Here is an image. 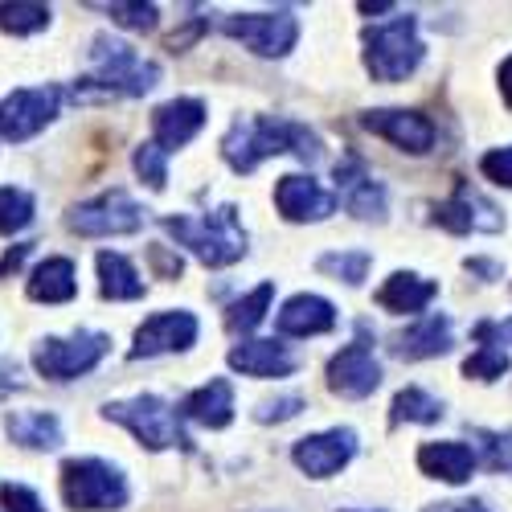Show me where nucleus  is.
Here are the masks:
<instances>
[{"mask_svg":"<svg viewBox=\"0 0 512 512\" xmlns=\"http://www.w3.org/2000/svg\"><path fill=\"white\" fill-rule=\"evenodd\" d=\"M300 156L304 164L320 160L324 148H320V136L308 132L304 123H295V119H267V115H246L238 119L226 140H222V156L226 164L234 168V173H254L263 160L271 156Z\"/></svg>","mask_w":512,"mask_h":512,"instance_id":"f257e3e1","label":"nucleus"},{"mask_svg":"<svg viewBox=\"0 0 512 512\" xmlns=\"http://www.w3.org/2000/svg\"><path fill=\"white\" fill-rule=\"evenodd\" d=\"M160 226L173 234L181 246H189L205 267H230L246 254V230L238 226V209L234 205L201 213V218H193V213H177V218L173 213H164Z\"/></svg>","mask_w":512,"mask_h":512,"instance_id":"f03ea898","label":"nucleus"},{"mask_svg":"<svg viewBox=\"0 0 512 512\" xmlns=\"http://www.w3.org/2000/svg\"><path fill=\"white\" fill-rule=\"evenodd\" d=\"M91 66H95V74L87 82H95L103 95L140 99V95H148L160 82V66L156 62L140 58L132 46H127V41L107 37V33H99L91 41Z\"/></svg>","mask_w":512,"mask_h":512,"instance_id":"7ed1b4c3","label":"nucleus"},{"mask_svg":"<svg viewBox=\"0 0 512 512\" xmlns=\"http://www.w3.org/2000/svg\"><path fill=\"white\" fill-rule=\"evenodd\" d=\"M418 62H422V41H418V21L410 13L365 29V70L377 82H402L418 70Z\"/></svg>","mask_w":512,"mask_h":512,"instance_id":"20e7f679","label":"nucleus"},{"mask_svg":"<svg viewBox=\"0 0 512 512\" xmlns=\"http://www.w3.org/2000/svg\"><path fill=\"white\" fill-rule=\"evenodd\" d=\"M103 414L111 422L127 426V431H132L148 451H168V447L189 451L193 447V439L185 435V426H181V414L156 394H140V398H127V402H107Z\"/></svg>","mask_w":512,"mask_h":512,"instance_id":"39448f33","label":"nucleus"},{"mask_svg":"<svg viewBox=\"0 0 512 512\" xmlns=\"http://www.w3.org/2000/svg\"><path fill=\"white\" fill-rule=\"evenodd\" d=\"M62 500L74 512H111L127 504V480L107 459H66L62 463Z\"/></svg>","mask_w":512,"mask_h":512,"instance_id":"423d86ee","label":"nucleus"},{"mask_svg":"<svg viewBox=\"0 0 512 512\" xmlns=\"http://www.w3.org/2000/svg\"><path fill=\"white\" fill-rule=\"evenodd\" d=\"M111 353V336L107 332H74V336H46L33 349V365L41 377L50 381H74L82 373H91L103 357Z\"/></svg>","mask_w":512,"mask_h":512,"instance_id":"0eeeda50","label":"nucleus"},{"mask_svg":"<svg viewBox=\"0 0 512 512\" xmlns=\"http://www.w3.org/2000/svg\"><path fill=\"white\" fill-rule=\"evenodd\" d=\"M66 226L82 238H115V234H136L144 226V209L127 197L123 189H111L95 201H82L70 209Z\"/></svg>","mask_w":512,"mask_h":512,"instance_id":"6e6552de","label":"nucleus"},{"mask_svg":"<svg viewBox=\"0 0 512 512\" xmlns=\"http://www.w3.org/2000/svg\"><path fill=\"white\" fill-rule=\"evenodd\" d=\"M222 33L242 41V46L259 58H283L295 46V37H300V21H295L287 9H279V13H230L222 21Z\"/></svg>","mask_w":512,"mask_h":512,"instance_id":"1a4fd4ad","label":"nucleus"},{"mask_svg":"<svg viewBox=\"0 0 512 512\" xmlns=\"http://www.w3.org/2000/svg\"><path fill=\"white\" fill-rule=\"evenodd\" d=\"M62 107V91L58 87H25L0 99V140L9 144H25L33 140L41 127L54 123Z\"/></svg>","mask_w":512,"mask_h":512,"instance_id":"9d476101","label":"nucleus"},{"mask_svg":"<svg viewBox=\"0 0 512 512\" xmlns=\"http://www.w3.org/2000/svg\"><path fill=\"white\" fill-rule=\"evenodd\" d=\"M435 222L451 234H500L504 230V213L467 181L455 185L447 201L435 205Z\"/></svg>","mask_w":512,"mask_h":512,"instance_id":"9b49d317","label":"nucleus"},{"mask_svg":"<svg viewBox=\"0 0 512 512\" xmlns=\"http://www.w3.org/2000/svg\"><path fill=\"white\" fill-rule=\"evenodd\" d=\"M361 127L381 140H390L394 148L410 152V156H422L435 148V123L426 119L422 111H406V107H377V111H365L361 115Z\"/></svg>","mask_w":512,"mask_h":512,"instance_id":"f8f14e48","label":"nucleus"},{"mask_svg":"<svg viewBox=\"0 0 512 512\" xmlns=\"http://www.w3.org/2000/svg\"><path fill=\"white\" fill-rule=\"evenodd\" d=\"M353 455H357V435L349 431V426H332V431L308 435V439H300V443L291 447L295 467H300L304 476H312V480L336 476Z\"/></svg>","mask_w":512,"mask_h":512,"instance_id":"ddd939ff","label":"nucleus"},{"mask_svg":"<svg viewBox=\"0 0 512 512\" xmlns=\"http://www.w3.org/2000/svg\"><path fill=\"white\" fill-rule=\"evenodd\" d=\"M336 197L361 222H381L386 218V205H390L386 201V185H381L365 168V160H357V156L336 164Z\"/></svg>","mask_w":512,"mask_h":512,"instance_id":"4468645a","label":"nucleus"},{"mask_svg":"<svg viewBox=\"0 0 512 512\" xmlns=\"http://www.w3.org/2000/svg\"><path fill=\"white\" fill-rule=\"evenodd\" d=\"M381 386V365L365 340L345 345L328 361V390L340 398H369Z\"/></svg>","mask_w":512,"mask_h":512,"instance_id":"2eb2a0df","label":"nucleus"},{"mask_svg":"<svg viewBox=\"0 0 512 512\" xmlns=\"http://www.w3.org/2000/svg\"><path fill=\"white\" fill-rule=\"evenodd\" d=\"M197 340V316L193 312H156L136 328L132 361L160 357V353H181Z\"/></svg>","mask_w":512,"mask_h":512,"instance_id":"dca6fc26","label":"nucleus"},{"mask_svg":"<svg viewBox=\"0 0 512 512\" xmlns=\"http://www.w3.org/2000/svg\"><path fill=\"white\" fill-rule=\"evenodd\" d=\"M275 205L287 222H324L336 209V197L328 189H320V181H312V177L287 173L275 185Z\"/></svg>","mask_w":512,"mask_h":512,"instance_id":"f3484780","label":"nucleus"},{"mask_svg":"<svg viewBox=\"0 0 512 512\" xmlns=\"http://www.w3.org/2000/svg\"><path fill=\"white\" fill-rule=\"evenodd\" d=\"M205 123V103L201 99H173L152 111V144L160 152H173V148H185Z\"/></svg>","mask_w":512,"mask_h":512,"instance_id":"a211bd4d","label":"nucleus"},{"mask_svg":"<svg viewBox=\"0 0 512 512\" xmlns=\"http://www.w3.org/2000/svg\"><path fill=\"white\" fill-rule=\"evenodd\" d=\"M275 328L283 336H320L336 328V308L324 300V295H291L283 304V312L275 316Z\"/></svg>","mask_w":512,"mask_h":512,"instance_id":"6ab92c4d","label":"nucleus"},{"mask_svg":"<svg viewBox=\"0 0 512 512\" xmlns=\"http://www.w3.org/2000/svg\"><path fill=\"white\" fill-rule=\"evenodd\" d=\"M418 467H422V476H431V480H443V484H467L476 472V451L467 447V443H426L418 451Z\"/></svg>","mask_w":512,"mask_h":512,"instance_id":"aec40b11","label":"nucleus"},{"mask_svg":"<svg viewBox=\"0 0 512 512\" xmlns=\"http://www.w3.org/2000/svg\"><path fill=\"white\" fill-rule=\"evenodd\" d=\"M181 414L189 422H201L209 431H222V426L234 422V386L226 377H213L205 381L201 390H193L185 402H181Z\"/></svg>","mask_w":512,"mask_h":512,"instance_id":"412c9836","label":"nucleus"},{"mask_svg":"<svg viewBox=\"0 0 512 512\" xmlns=\"http://www.w3.org/2000/svg\"><path fill=\"white\" fill-rule=\"evenodd\" d=\"M439 295V283L435 279H422L414 271H394L386 283L377 287V304L386 312H398V316H414L422 312Z\"/></svg>","mask_w":512,"mask_h":512,"instance_id":"4be33fe9","label":"nucleus"},{"mask_svg":"<svg viewBox=\"0 0 512 512\" xmlns=\"http://www.w3.org/2000/svg\"><path fill=\"white\" fill-rule=\"evenodd\" d=\"M451 349V320L447 316H426L414 328L394 336V353L406 361H426V357H443Z\"/></svg>","mask_w":512,"mask_h":512,"instance_id":"5701e85b","label":"nucleus"},{"mask_svg":"<svg viewBox=\"0 0 512 512\" xmlns=\"http://www.w3.org/2000/svg\"><path fill=\"white\" fill-rule=\"evenodd\" d=\"M5 431L17 447H29V451L62 447V422L50 410H13V414H5Z\"/></svg>","mask_w":512,"mask_h":512,"instance_id":"b1692460","label":"nucleus"},{"mask_svg":"<svg viewBox=\"0 0 512 512\" xmlns=\"http://www.w3.org/2000/svg\"><path fill=\"white\" fill-rule=\"evenodd\" d=\"M230 369H238L246 377H287L295 369V361L275 340H242V345L230 349Z\"/></svg>","mask_w":512,"mask_h":512,"instance_id":"393cba45","label":"nucleus"},{"mask_svg":"<svg viewBox=\"0 0 512 512\" xmlns=\"http://www.w3.org/2000/svg\"><path fill=\"white\" fill-rule=\"evenodd\" d=\"M74 295H78V279H74V263L70 259H46L41 267H33L29 300H37V304H70Z\"/></svg>","mask_w":512,"mask_h":512,"instance_id":"a878e982","label":"nucleus"},{"mask_svg":"<svg viewBox=\"0 0 512 512\" xmlns=\"http://www.w3.org/2000/svg\"><path fill=\"white\" fill-rule=\"evenodd\" d=\"M95 267H99V291H103V300H140V295H144L140 271L127 263L123 254L103 250L99 259H95Z\"/></svg>","mask_w":512,"mask_h":512,"instance_id":"bb28decb","label":"nucleus"},{"mask_svg":"<svg viewBox=\"0 0 512 512\" xmlns=\"http://www.w3.org/2000/svg\"><path fill=\"white\" fill-rule=\"evenodd\" d=\"M271 300H275V283H263V287H254L246 300H238V304H230V312H226V328L238 336V332H254L263 320H267V308H271Z\"/></svg>","mask_w":512,"mask_h":512,"instance_id":"cd10ccee","label":"nucleus"},{"mask_svg":"<svg viewBox=\"0 0 512 512\" xmlns=\"http://www.w3.org/2000/svg\"><path fill=\"white\" fill-rule=\"evenodd\" d=\"M443 418V402L431 398L426 390L410 386V390H398L394 398V410H390V422H439Z\"/></svg>","mask_w":512,"mask_h":512,"instance_id":"c85d7f7f","label":"nucleus"},{"mask_svg":"<svg viewBox=\"0 0 512 512\" xmlns=\"http://www.w3.org/2000/svg\"><path fill=\"white\" fill-rule=\"evenodd\" d=\"M50 5H29V0H17V5H0V29L13 33V37H25V33H37L50 25Z\"/></svg>","mask_w":512,"mask_h":512,"instance_id":"c756f323","label":"nucleus"},{"mask_svg":"<svg viewBox=\"0 0 512 512\" xmlns=\"http://www.w3.org/2000/svg\"><path fill=\"white\" fill-rule=\"evenodd\" d=\"M369 250H336V254H324V259H316V267L332 279H345L349 287H357L365 275H369Z\"/></svg>","mask_w":512,"mask_h":512,"instance_id":"7c9ffc66","label":"nucleus"},{"mask_svg":"<svg viewBox=\"0 0 512 512\" xmlns=\"http://www.w3.org/2000/svg\"><path fill=\"white\" fill-rule=\"evenodd\" d=\"M33 222V197L25 189H0V234H17Z\"/></svg>","mask_w":512,"mask_h":512,"instance_id":"2f4dec72","label":"nucleus"},{"mask_svg":"<svg viewBox=\"0 0 512 512\" xmlns=\"http://www.w3.org/2000/svg\"><path fill=\"white\" fill-rule=\"evenodd\" d=\"M463 373L476 377V381H496V377L508 373V353L488 340V345H480V353H472V357L463 361Z\"/></svg>","mask_w":512,"mask_h":512,"instance_id":"473e14b6","label":"nucleus"},{"mask_svg":"<svg viewBox=\"0 0 512 512\" xmlns=\"http://www.w3.org/2000/svg\"><path fill=\"white\" fill-rule=\"evenodd\" d=\"M484 447V467L492 472H512V431H476Z\"/></svg>","mask_w":512,"mask_h":512,"instance_id":"72a5a7b5","label":"nucleus"},{"mask_svg":"<svg viewBox=\"0 0 512 512\" xmlns=\"http://www.w3.org/2000/svg\"><path fill=\"white\" fill-rule=\"evenodd\" d=\"M132 164H136V173L148 181V189H164V181H168V164H164V152H160L156 144H140L136 156H132Z\"/></svg>","mask_w":512,"mask_h":512,"instance_id":"f704fd0d","label":"nucleus"},{"mask_svg":"<svg viewBox=\"0 0 512 512\" xmlns=\"http://www.w3.org/2000/svg\"><path fill=\"white\" fill-rule=\"evenodd\" d=\"M107 13H111V21H119V25H127V29H136V33H148V29H156V5H123V0H115V5H107Z\"/></svg>","mask_w":512,"mask_h":512,"instance_id":"c9c22d12","label":"nucleus"},{"mask_svg":"<svg viewBox=\"0 0 512 512\" xmlns=\"http://www.w3.org/2000/svg\"><path fill=\"white\" fill-rule=\"evenodd\" d=\"M480 173L504 189H512V144L508 148H492L484 160H480Z\"/></svg>","mask_w":512,"mask_h":512,"instance_id":"e433bc0d","label":"nucleus"},{"mask_svg":"<svg viewBox=\"0 0 512 512\" xmlns=\"http://www.w3.org/2000/svg\"><path fill=\"white\" fill-rule=\"evenodd\" d=\"M0 504H5V512H46L37 492H29L21 484H0Z\"/></svg>","mask_w":512,"mask_h":512,"instance_id":"4c0bfd02","label":"nucleus"},{"mask_svg":"<svg viewBox=\"0 0 512 512\" xmlns=\"http://www.w3.org/2000/svg\"><path fill=\"white\" fill-rule=\"evenodd\" d=\"M300 410H304V398L287 394V398H271V402H259V410H254V418H259V422H287V418H295Z\"/></svg>","mask_w":512,"mask_h":512,"instance_id":"58836bf2","label":"nucleus"},{"mask_svg":"<svg viewBox=\"0 0 512 512\" xmlns=\"http://www.w3.org/2000/svg\"><path fill=\"white\" fill-rule=\"evenodd\" d=\"M25 254H29V242H25V246H13V250H5V259H0V279H5L9 271H17V267L25 263Z\"/></svg>","mask_w":512,"mask_h":512,"instance_id":"ea45409f","label":"nucleus"},{"mask_svg":"<svg viewBox=\"0 0 512 512\" xmlns=\"http://www.w3.org/2000/svg\"><path fill=\"white\" fill-rule=\"evenodd\" d=\"M152 263L168 275V279H177L181 275V259H168V254H164V246H152Z\"/></svg>","mask_w":512,"mask_h":512,"instance_id":"a19ab883","label":"nucleus"},{"mask_svg":"<svg viewBox=\"0 0 512 512\" xmlns=\"http://www.w3.org/2000/svg\"><path fill=\"white\" fill-rule=\"evenodd\" d=\"M17 390L21 386V365L17 361H0V390Z\"/></svg>","mask_w":512,"mask_h":512,"instance_id":"79ce46f5","label":"nucleus"},{"mask_svg":"<svg viewBox=\"0 0 512 512\" xmlns=\"http://www.w3.org/2000/svg\"><path fill=\"white\" fill-rule=\"evenodd\" d=\"M426 512H488L480 500H459V504H431Z\"/></svg>","mask_w":512,"mask_h":512,"instance_id":"37998d69","label":"nucleus"},{"mask_svg":"<svg viewBox=\"0 0 512 512\" xmlns=\"http://www.w3.org/2000/svg\"><path fill=\"white\" fill-rule=\"evenodd\" d=\"M500 95H504V103L512 107V58L500 66Z\"/></svg>","mask_w":512,"mask_h":512,"instance_id":"c03bdc74","label":"nucleus"},{"mask_svg":"<svg viewBox=\"0 0 512 512\" xmlns=\"http://www.w3.org/2000/svg\"><path fill=\"white\" fill-rule=\"evenodd\" d=\"M496 336H500V340H508V345H512V320H504V324H496Z\"/></svg>","mask_w":512,"mask_h":512,"instance_id":"a18cd8bd","label":"nucleus"},{"mask_svg":"<svg viewBox=\"0 0 512 512\" xmlns=\"http://www.w3.org/2000/svg\"><path fill=\"white\" fill-rule=\"evenodd\" d=\"M349 512H353V508H349Z\"/></svg>","mask_w":512,"mask_h":512,"instance_id":"49530a36","label":"nucleus"}]
</instances>
